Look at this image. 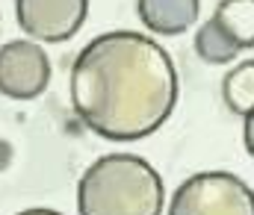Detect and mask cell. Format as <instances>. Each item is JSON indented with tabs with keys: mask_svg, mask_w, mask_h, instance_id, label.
<instances>
[{
	"mask_svg": "<svg viewBox=\"0 0 254 215\" xmlns=\"http://www.w3.org/2000/svg\"><path fill=\"white\" fill-rule=\"evenodd\" d=\"M71 109L80 124L110 142H136L157 133L178 106V71L160 42L113 30L89 39L71 77Z\"/></svg>",
	"mask_w": 254,
	"mask_h": 215,
	"instance_id": "6da1fadb",
	"label": "cell"
},
{
	"mask_svg": "<svg viewBox=\"0 0 254 215\" xmlns=\"http://www.w3.org/2000/svg\"><path fill=\"white\" fill-rule=\"evenodd\" d=\"M163 177L136 153L98 156L77 186L80 215H163Z\"/></svg>",
	"mask_w": 254,
	"mask_h": 215,
	"instance_id": "7a4b0ae2",
	"label": "cell"
},
{
	"mask_svg": "<svg viewBox=\"0 0 254 215\" xmlns=\"http://www.w3.org/2000/svg\"><path fill=\"white\" fill-rule=\"evenodd\" d=\"M169 215H254V189L231 171H198L175 189Z\"/></svg>",
	"mask_w": 254,
	"mask_h": 215,
	"instance_id": "3957f363",
	"label": "cell"
},
{
	"mask_svg": "<svg viewBox=\"0 0 254 215\" xmlns=\"http://www.w3.org/2000/svg\"><path fill=\"white\" fill-rule=\"evenodd\" d=\"M89 0H15V21L30 42L60 44L80 33Z\"/></svg>",
	"mask_w": 254,
	"mask_h": 215,
	"instance_id": "277c9868",
	"label": "cell"
},
{
	"mask_svg": "<svg viewBox=\"0 0 254 215\" xmlns=\"http://www.w3.org/2000/svg\"><path fill=\"white\" fill-rule=\"evenodd\" d=\"M51 83V59L39 42L15 39L0 47V94L12 100H33Z\"/></svg>",
	"mask_w": 254,
	"mask_h": 215,
	"instance_id": "5b68a950",
	"label": "cell"
},
{
	"mask_svg": "<svg viewBox=\"0 0 254 215\" xmlns=\"http://www.w3.org/2000/svg\"><path fill=\"white\" fill-rule=\"evenodd\" d=\"M201 0H136V15L154 36H181L198 21Z\"/></svg>",
	"mask_w": 254,
	"mask_h": 215,
	"instance_id": "8992f818",
	"label": "cell"
},
{
	"mask_svg": "<svg viewBox=\"0 0 254 215\" xmlns=\"http://www.w3.org/2000/svg\"><path fill=\"white\" fill-rule=\"evenodd\" d=\"M213 21L240 50L254 47V0H219Z\"/></svg>",
	"mask_w": 254,
	"mask_h": 215,
	"instance_id": "52a82bcc",
	"label": "cell"
},
{
	"mask_svg": "<svg viewBox=\"0 0 254 215\" xmlns=\"http://www.w3.org/2000/svg\"><path fill=\"white\" fill-rule=\"evenodd\" d=\"M195 53L207 65H231V62H237L240 47L228 39V33L213 18H207L195 33Z\"/></svg>",
	"mask_w": 254,
	"mask_h": 215,
	"instance_id": "ba28073f",
	"label": "cell"
},
{
	"mask_svg": "<svg viewBox=\"0 0 254 215\" xmlns=\"http://www.w3.org/2000/svg\"><path fill=\"white\" fill-rule=\"evenodd\" d=\"M222 97L225 106L237 115H246L254 109V59L237 62L222 80Z\"/></svg>",
	"mask_w": 254,
	"mask_h": 215,
	"instance_id": "9c48e42d",
	"label": "cell"
},
{
	"mask_svg": "<svg viewBox=\"0 0 254 215\" xmlns=\"http://www.w3.org/2000/svg\"><path fill=\"white\" fill-rule=\"evenodd\" d=\"M243 142H246V150L254 156V109L243 115Z\"/></svg>",
	"mask_w": 254,
	"mask_h": 215,
	"instance_id": "30bf717a",
	"label": "cell"
},
{
	"mask_svg": "<svg viewBox=\"0 0 254 215\" xmlns=\"http://www.w3.org/2000/svg\"><path fill=\"white\" fill-rule=\"evenodd\" d=\"M18 215H63V213L48 210V207H33V210H24V213H18Z\"/></svg>",
	"mask_w": 254,
	"mask_h": 215,
	"instance_id": "8fae6325",
	"label": "cell"
}]
</instances>
